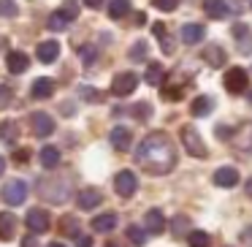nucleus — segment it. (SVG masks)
Returning <instances> with one entry per match:
<instances>
[{"mask_svg":"<svg viewBox=\"0 0 252 247\" xmlns=\"http://www.w3.org/2000/svg\"><path fill=\"white\" fill-rule=\"evenodd\" d=\"M136 163L144 171L152 174H165L176 166V147L165 133H152L147 136L136 149Z\"/></svg>","mask_w":252,"mask_h":247,"instance_id":"f257e3e1","label":"nucleus"},{"mask_svg":"<svg viewBox=\"0 0 252 247\" xmlns=\"http://www.w3.org/2000/svg\"><path fill=\"white\" fill-rule=\"evenodd\" d=\"M179 136H182V144H185L187 155H192V158H206V144H203L201 133L192 125H185L179 131Z\"/></svg>","mask_w":252,"mask_h":247,"instance_id":"f03ea898","label":"nucleus"},{"mask_svg":"<svg viewBox=\"0 0 252 247\" xmlns=\"http://www.w3.org/2000/svg\"><path fill=\"white\" fill-rule=\"evenodd\" d=\"M38 190H41V196H44L46 201H52V204H63V201H68V196H71V190H68L65 182L57 185L55 176H46V179L38 185Z\"/></svg>","mask_w":252,"mask_h":247,"instance_id":"7ed1b4c3","label":"nucleus"},{"mask_svg":"<svg viewBox=\"0 0 252 247\" xmlns=\"http://www.w3.org/2000/svg\"><path fill=\"white\" fill-rule=\"evenodd\" d=\"M0 198L8 204V207H22L25 198H28V185H25L22 179H11L3 185V193H0Z\"/></svg>","mask_w":252,"mask_h":247,"instance_id":"20e7f679","label":"nucleus"},{"mask_svg":"<svg viewBox=\"0 0 252 247\" xmlns=\"http://www.w3.org/2000/svg\"><path fill=\"white\" fill-rule=\"evenodd\" d=\"M222 84H225V90H228L230 95H241L247 87H250V73H247L244 68H230V71L225 73Z\"/></svg>","mask_w":252,"mask_h":247,"instance_id":"39448f33","label":"nucleus"},{"mask_svg":"<svg viewBox=\"0 0 252 247\" xmlns=\"http://www.w3.org/2000/svg\"><path fill=\"white\" fill-rule=\"evenodd\" d=\"M136 87H138V73H133V71L117 73L114 82H111V95H117V98H127Z\"/></svg>","mask_w":252,"mask_h":247,"instance_id":"423d86ee","label":"nucleus"},{"mask_svg":"<svg viewBox=\"0 0 252 247\" xmlns=\"http://www.w3.org/2000/svg\"><path fill=\"white\" fill-rule=\"evenodd\" d=\"M114 190H117V196H122V198H130L133 193L138 190V176L133 174L130 169L120 171V174L114 176Z\"/></svg>","mask_w":252,"mask_h":247,"instance_id":"0eeeda50","label":"nucleus"},{"mask_svg":"<svg viewBox=\"0 0 252 247\" xmlns=\"http://www.w3.org/2000/svg\"><path fill=\"white\" fill-rule=\"evenodd\" d=\"M25 225H28L33 234H46L52 228V217L46 209H30L28 217H25Z\"/></svg>","mask_w":252,"mask_h":247,"instance_id":"6e6552de","label":"nucleus"},{"mask_svg":"<svg viewBox=\"0 0 252 247\" xmlns=\"http://www.w3.org/2000/svg\"><path fill=\"white\" fill-rule=\"evenodd\" d=\"M30 125H33L38 139H46L55 133V117L46 114V111H35V114H30Z\"/></svg>","mask_w":252,"mask_h":247,"instance_id":"1a4fd4ad","label":"nucleus"},{"mask_svg":"<svg viewBox=\"0 0 252 247\" xmlns=\"http://www.w3.org/2000/svg\"><path fill=\"white\" fill-rule=\"evenodd\" d=\"M100 201H103V193H100L98 187H84V190H79V193H76V207H79V209H84V212L95 209Z\"/></svg>","mask_w":252,"mask_h":247,"instance_id":"9d476101","label":"nucleus"},{"mask_svg":"<svg viewBox=\"0 0 252 247\" xmlns=\"http://www.w3.org/2000/svg\"><path fill=\"white\" fill-rule=\"evenodd\" d=\"M239 182H241L239 169H233V166H222V169L214 171V185L217 187H236Z\"/></svg>","mask_w":252,"mask_h":247,"instance_id":"9b49d317","label":"nucleus"},{"mask_svg":"<svg viewBox=\"0 0 252 247\" xmlns=\"http://www.w3.org/2000/svg\"><path fill=\"white\" fill-rule=\"evenodd\" d=\"M35 57L49 66V63H55L57 57H60V44H57V41H41V44L35 46Z\"/></svg>","mask_w":252,"mask_h":247,"instance_id":"f8f14e48","label":"nucleus"},{"mask_svg":"<svg viewBox=\"0 0 252 247\" xmlns=\"http://www.w3.org/2000/svg\"><path fill=\"white\" fill-rule=\"evenodd\" d=\"M30 95H33L35 101H46V98H52V95H55V82H52V79H46V76L35 79V82L30 84Z\"/></svg>","mask_w":252,"mask_h":247,"instance_id":"ddd939ff","label":"nucleus"},{"mask_svg":"<svg viewBox=\"0 0 252 247\" xmlns=\"http://www.w3.org/2000/svg\"><path fill=\"white\" fill-rule=\"evenodd\" d=\"M144 228H147L152 236L163 234V231H165V217H163V212H160V209H149L147 217H144Z\"/></svg>","mask_w":252,"mask_h":247,"instance_id":"4468645a","label":"nucleus"},{"mask_svg":"<svg viewBox=\"0 0 252 247\" xmlns=\"http://www.w3.org/2000/svg\"><path fill=\"white\" fill-rule=\"evenodd\" d=\"M6 68H8L11 73H25V71L30 68V57L25 55V52H8Z\"/></svg>","mask_w":252,"mask_h":247,"instance_id":"2eb2a0df","label":"nucleus"},{"mask_svg":"<svg viewBox=\"0 0 252 247\" xmlns=\"http://www.w3.org/2000/svg\"><path fill=\"white\" fill-rule=\"evenodd\" d=\"M117 214L114 212H106V214H98V217H93V231L95 234H111V231L117 228Z\"/></svg>","mask_w":252,"mask_h":247,"instance_id":"dca6fc26","label":"nucleus"},{"mask_svg":"<svg viewBox=\"0 0 252 247\" xmlns=\"http://www.w3.org/2000/svg\"><path fill=\"white\" fill-rule=\"evenodd\" d=\"M179 35H182V41H185V44H201L203 35H206V30H203V25L190 22V25H182Z\"/></svg>","mask_w":252,"mask_h":247,"instance_id":"f3484780","label":"nucleus"},{"mask_svg":"<svg viewBox=\"0 0 252 247\" xmlns=\"http://www.w3.org/2000/svg\"><path fill=\"white\" fill-rule=\"evenodd\" d=\"M14 234H17V217H14V212H0V242L14 239Z\"/></svg>","mask_w":252,"mask_h":247,"instance_id":"a211bd4d","label":"nucleus"},{"mask_svg":"<svg viewBox=\"0 0 252 247\" xmlns=\"http://www.w3.org/2000/svg\"><path fill=\"white\" fill-rule=\"evenodd\" d=\"M0 141L8 144V147H14V144L19 141V125L14 120H3V122H0Z\"/></svg>","mask_w":252,"mask_h":247,"instance_id":"6ab92c4d","label":"nucleus"},{"mask_svg":"<svg viewBox=\"0 0 252 247\" xmlns=\"http://www.w3.org/2000/svg\"><path fill=\"white\" fill-rule=\"evenodd\" d=\"M109 139H111V147L122 149V152H125V149H130V144H133V133L127 131V128H114Z\"/></svg>","mask_w":252,"mask_h":247,"instance_id":"aec40b11","label":"nucleus"},{"mask_svg":"<svg viewBox=\"0 0 252 247\" xmlns=\"http://www.w3.org/2000/svg\"><path fill=\"white\" fill-rule=\"evenodd\" d=\"M203 11H206V17H212V19H225L230 8H228L225 0H203Z\"/></svg>","mask_w":252,"mask_h":247,"instance_id":"412c9836","label":"nucleus"},{"mask_svg":"<svg viewBox=\"0 0 252 247\" xmlns=\"http://www.w3.org/2000/svg\"><path fill=\"white\" fill-rule=\"evenodd\" d=\"M203 60H206V63H209V66H212V68H222L228 57H225L222 46H217V44H209L206 49H203Z\"/></svg>","mask_w":252,"mask_h":247,"instance_id":"4be33fe9","label":"nucleus"},{"mask_svg":"<svg viewBox=\"0 0 252 247\" xmlns=\"http://www.w3.org/2000/svg\"><path fill=\"white\" fill-rule=\"evenodd\" d=\"M38 158H41V166H44V169H57V166H60V149L46 144L38 152Z\"/></svg>","mask_w":252,"mask_h":247,"instance_id":"5701e85b","label":"nucleus"},{"mask_svg":"<svg viewBox=\"0 0 252 247\" xmlns=\"http://www.w3.org/2000/svg\"><path fill=\"white\" fill-rule=\"evenodd\" d=\"M233 38L239 41V49L244 52V55H250L252 35H250V28H247V25H233Z\"/></svg>","mask_w":252,"mask_h":247,"instance_id":"b1692460","label":"nucleus"},{"mask_svg":"<svg viewBox=\"0 0 252 247\" xmlns=\"http://www.w3.org/2000/svg\"><path fill=\"white\" fill-rule=\"evenodd\" d=\"M212 109H214V101L209 98V95H198V98L190 104V114L192 117H206Z\"/></svg>","mask_w":252,"mask_h":247,"instance_id":"393cba45","label":"nucleus"},{"mask_svg":"<svg viewBox=\"0 0 252 247\" xmlns=\"http://www.w3.org/2000/svg\"><path fill=\"white\" fill-rule=\"evenodd\" d=\"M155 35H158V41H160V49H163L165 52V55H174V49H176V46H174V38H171V33H168V30H165V25H155Z\"/></svg>","mask_w":252,"mask_h":247,"instance_id":"a878e982","label":"nucleus"},{"mask_svg":"<svg viewBox=\"0 0 252 247\" xmlns=\"http://www.w3.org/2000/svg\"><path fill=\"white\" fill-rule=\"evenodd\" d=\"M130 14V0H111L109 3V17L111 19H122Z\"/></svg>","mask_w":252,"mask_h":247,"instance_id":"bb28decb","label":"nucleus"},{"mask_svg":"<svg viewBox=\"0 0 252 247\" xmlns=\"http://www.w3.org/2000/svg\"><path fill=\"white\" fill-rule=\"evenodd\" d=\"M68 22H71V19H68L63 11H55L49 19H46V28H49L52 33H60V30H65V28H68Z\"/></svg>","mask_w":252,"mask_h":247,"instance_id":"cd10ccee","label":"nucleus"},{"mask_svg":"<svg viewBox=\"0 0 252 247\" xmlns=\"http://www.w3.org/2000/svg\"><path fill=\"white\" fill-rule=\"evenodd\" d=\"M187 245L190 247H212V236L206 231H190L187 234Z\"/></svg>","mask_w":252,"mask_h":247,"instance_id":"c85d7f7f","label":"nucleus"},{"mask_svg":"<svg viewBox=\"0 0 252 247\" xmlns=\"http://www.w3.org/2000/svg\"><path fill=\"white\" fill-rule=\"evenodd\" d=\"M125 234H127V239H130L133 245H138V247H141V245H147L149 231H147V228H141V225H127V231H125Z\"/></svg>","mask_w":252,"mask_h":247,"instance_id":"c756f323","label":"nucleus"},{"mask_svg":"<svg viewBox=\"0 0 252 247\" xmlns=\"http://www.w3.org/2000/svg\"><path fill=\"white\" fill-rule=\"evenodd\" d=\"M182 95H185V87H179V84H163V90H160L163 101H182Z\"/></svg>","mask_w":252,"mask_h":247,"instance_id":"7c9ffc66","label":"nucleus"},{"mask_svg":"<svg viewBox=\"0 0 252 247\" xmlns=\"http://www.w3.org/2000/svg\"><path fill=\"white\" fill-rule=\"evenodd\" d=\"M147 84H155V87H158L160 82H163V66H160V63H152V66L147 68Z\"/></svg>","mask_w":252,"mask_h":247,"instance_id":"2f4dec72","label":"nucleus"},{"mask_svg":"<svg viewBox=\"0 0 252 247\" xmlns=\"http://www.w3.org/2000/svg\"><path fill=\"white\" fill-rule=\"evenodd\" d=\"M79 57H82V60H84V66H93V63H95V57H98V49H95V46L93 44H84V46H79Z\"/></svg>","mask_w":252,"mask_h":247,"instance_id":"473e14b6","label":"nucleus"},{"mask_svg":"<svg viewBox=\"0 0 252 247\" xmlns=\"http://www.w3.org/2000/svg\"><path fill=\"white\" fill-rule=\"evenodd\" d=\"M133 117H136L138 122L149 120V117H152V104H147V101H141V104H136V106H133Z\"/></svg>","mask_w":252,"mask_h":247,"instance_id":"72a5a7b5","label":"nucleus"},{"mask_svg":"<svg viewBox=\"0 0 252 247\" xmlns=\"http://www.w3.org/2000/svg\"><path fill=\"white\" fill-rule=\"evenodd\" d=\"M147 41H136L133 44V49H130V60H136V63H141V60H147Z\"/></svg>","mask_w":252,"mask_h":247,"instance_id":"f704fd0d","label":"nucleus"},{"mask_svg":"<svg viewBox=\"0 0 252 247\" xmlns=\"http://www.w3.org/2000/svg\"><path fill=\"white\" fill-rule=\"evenodd\" d=\"M171 228H174L176 236H185V231L190 228V220L185 217V214H179V217H174V223H171Z\"/></svg>","mask_w":252,"mask_h":247,"instance_id":"c9c22d12","label":"nucleus"},{"mask_svg":"<svg viewBox=\"0 0 252 247\" xmlns=\"http://www.w3.org/2000/svg\"><path fill=\"white\" fill-rule=\"evenodd\" d=\"M60 11L65 14V17L71 19V22H73V19L79 17V3H76V0H65V3H63V8H60Z\"/></svg>","mask_w":252,"mask_h":247,"instance_id":"e433bc0d","label":"nucleus"},{"mask_svg":"<svg viewBox=\"0 0 252 247\" xmlns=\"http://www.w3.org/2000/svg\"><path fill=\"white\" fill-rule=\"evenodd\" d=\"M17 3L14 0H0V17H17Z\"/></svg>","mask_w":252,"mask_h":247,"instance_id":"4c0bfd02","label":"nucleus"},{"mask_svg":"<svg viewBox=\"0 0 252 247\" xmlns=\"http://www.w3.org/2000/svg\"><path fill=\"white\" fill-rule=\"evenodd\" d=\"M152 6L158 8V11H176V6H179V0H152Z\"/></svg>","mask_w":252,"mask_h":247,"instance_id":"58836bf2","label":"nucleus"},{"mask_svg":"<svg viewBox=\"0 0 252 247\" xmlns=\"http://www.w3.org/2000/svg\"><path fill=\"white\" fill-rule=\"evenodd\" d=\"M11 98H14V90L6 87V84H0V109H6L11 104Z\"/></svg>","mask_w":252,"mask_h":247,"instance_id":"ea45409f","label":"nucleus"},{"mask_svg":"<svg viewBox=\"0 0 252 247\" xmlns=\"http://www.w3.org/2000/svg\"><path fill=\"white\" fill-rule=\"evenodd\" d=\"M63 231H65V234H71V236H76V234H79L76 217H63Z\"/></svg>","mask_w":252,"mask_h":247,"instance_id":"a19ab883","label":"nucleus"},{"mask_svg":"<svg viewBox=\"0 0 252 247\" xmlns=\"http://www.w3.org/2000/svg\"><path fill=\"white\" fill-rule=\"evenodd\" d=\"M73 239H76V247H93V239H90V236H84V234H76Z\"/></svg>","mask_w":252,"mask_h":247,"instance_id":"79ce46f5","label":"nucleus"},{"mask_svg":"<svg viewBox=\"0 0 252 247\" xmlns=\"http://www.w3.org/2000/svg\"><path fill=\"white\" fill-rule=\"evenodd\" d=\"M30 155H33L30 149H17V158H14V160H17V163H28Z\"/></svg>","mask_w":252,"mask_h":247,"instance_id":"37998d69","label":"nucleus"},{"mask_svg":"<svg viewBox=\"0 0 252 247\" xmlns=\"http://www.w3.org/2000/svg\"><path fill=\"white\" fill-rule=\"evenodd\" d=\"M82 93H84V98H87V101H100V93H95L93 87H82Z\"/></svg>","mask_w":252,"mask_h":247,"instance_id":"c03bdc74","label":"nucleus"},{"mask_svg":"<svg viewBox=\"0 0 252 247\" xmlns=\"http://www.w3.org/2000/svg\"><path fill=\"white\" fill-rule=\"evenodd\" d=\"M228 8H230V11H233V14H241V11H244V8H241V3H239V0H230V3H228Z\"/></svg>","mask_w":252,"mask_h":247,"instance_id":"a18cd8bd","label":"nucleus"},{"mask_svg":"<svg viewBox=\"0 0 252 247\" xmlns=\"http://www.w3.org/2000/svg\"><path fill=\"white\" fill-rule=\"evenodd\" d=\"M82 3L87 8H100V6H103V0H82Z\"/></svg>","mask_w":252,"mask_h":247,"instance_id":"49530a36","label":"nucleus"},{"mask_svg":"<svg viewBox=\"0 0 252 247\" xmlns=\"http://www.w3.org/2000/svg\"><path fill=\"white\" fill-rule=\"evenodd\" d=\"M241 239H244L247 245H252V225H250V228H244V234H241Z\"/></svg>","mask_w":252,"mask_h":247,"instance_id":"de8ad7c7","label":"nucleus"},{"mask_svg":"<svg viewBox=\"0 0 252 247\" xmlns=\"http://www.w3.org/2000/svg\"><path fill=\"white\" fill-rule=\"evenodd\" d=\"M22 247H38V242H35V239H33V236H28V239H25V242H22Z\"/></svg>","mask_w":252,"mask_h":247,"instance_id":"09e8293b","label":"nucleus"},{"mask_svg":"<svg viewBox=\"0 0 252 247\" xmlns=\"http://www.w3.org/2000/svg\"><path fill=\"white\" fill-rule=\"evenodd\" d=\"M147 22V14H136V25H144Z\"/></svg>","mask_w":252,"mask_h":247,"instance_id":"8fccbe9b","label":"nucleus"},{"mask_svg":"<svg viewBox=\"0 0 252 247\" xmlns=\"http://www.w3.org/2000/svg\"><path fill=\"white\" fill-rule=\"evenodd\" d=\"M3 171H6V160H3V155H0V176H3Z\"/></svg>","mask_w":252,"mask_h":247,"instance_id":"3c124183","label":"nucleus"},{"mask_svg":"<svg viewBox=\"0 0 252 247\" xmlns=\"http://www.w3.org/2000/svg\"><path fill=\"white\" fill-rule=\"evenodd\" d=\"M106 247H120V245H117V242H106Z\"/></svg>","mask_w":252,"mask_h":247,"instance_id":"603ef678","label":"nucleus"},{"mask_svg":"<svg viewBox=\"0 0 252 247\" xmlns=\"http://www.w3.org/2000/svg\"><path fill=\"white\" fill-rule=\"evenodd\" d=\"M49 247H65V245H60V242H52V245Z\"/></svg>","mask_w":252,"mask_h":247,"instance_id":"864d4df0","label":"nucleus"},{"mask_svg":"<svg viewBox=\"0 0 252 247\" xmlns=\"http://www.w3.org/2000/svg\"><path fill=\"white\" fill-rule=\"evenodd\" d=\"M247 193H250V196H252V179H250V185H247Z\"/></svg>","mask_w":252,"mask_h":247,"instance_id":"5fc2aeb1","label":"nucleus"}]
</instances>
